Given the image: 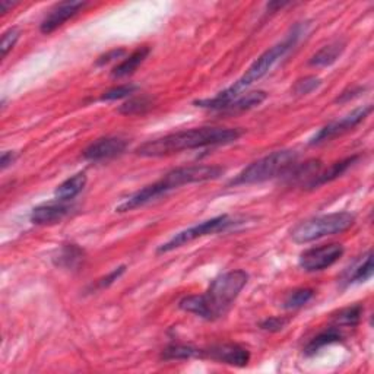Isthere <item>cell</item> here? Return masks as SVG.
<instances>
[{
    "instance_id": "2e32d148",
    "label": "cell",
    "mask_w": 374,
    "mask_h": 374,
    "mask_svg": "<svg viewBox=\"0 0 374 374\" xmlns=\"http://www.w3.org/2000/svg\"><path fill=\"white\" fill-rule=\"evenodd\" d=\"M84 259L85 252L82 250L78 244H65L54 257V263L58 267L75 271V269H78L82 263H84Z\"/></svg>"
},
{
    "instance_id": "6da1fadb",
    "label": "cell",
    "mask_w": 374,
    "mask_h": 374,
    "mask_svg": "<svg viewBox=\"0 0 374 374\" xmlns=\"http://www.w3.org/2000/svg\"><path fill=\"white\" fill-rule=\"evenodd\" d=\"M248 283L249 274L241 269L226 272L217 276L204 294L184 297L179 307L205 320L221 319L230 311Z\"/></svg>"
},
{
    "instance_id": "9a60e30c",
    "label": "cell",
    "mask_w": 374,
    "mask_h": 374,
    "mask_svg": "<svg viewBox=\"0 0 374 374\" xmlns=\"http://www.w3.org/2000/svg\"><path fill=\"white\" fill-rule=\"evenodd\" d=\"M149 53H151L149 47L146 45L139 47V49H136L132 54H129L122 63H119L111 70V78L122 79L132 75L139 67V65H142L145 62V58L149 56Z\"/></svg>"
},
{
    "instance_id": "4fadbf2b",
    "label": "cell",
    "mask_w": 374,
    "mask_h": 374,
    "mask_svg": "<svg viewBox=\"0 0 374 374\" xmlns=\"http://www.w3.org/2000/svg\"><path fill=\"white\" fill-rule=\"evenodd\" d=\"M72 208L66 205L65 202H52V204H44L40 206H35L31 212V222L37 226H52L60 222Z\"/></svg>"
},
{
    "instance_id": "d4e9b609",
    "label": "cell",
    "mask_w": 374,
    "mask_h": 374,
    "mask_svg": "<svg viewBox=\"0 0 374 374\" xmlns=\"http://www.w3.org/2000/svg\"><path fill=\"white\" fill-rule=\"evenodd\" d=\"M320 85H322L320 78L306 76V78H301L296 82L294 88H292V92H294L296 96H307V94L316 91Z\"/></svg>"
},
{
    "instance_id": "ac0fdd59",
    "label": "cell",
    "mask_w": 374,
    "mask_h": 374,
    "mask_svg": "<svg viewBox=\"0 0 374 374\" xmlns=\"http://www.w3.org/2000/svg\"><path fill=\"white\" fill-rule=\"evenodd\" d=\"M344 50H345L344 41H333L331 44H327L322 47V49L310 58V66H316V67L331 66L338 60L339 57H341Z\"/></svg>"
},
{
    "instance_id": "ba28073f",
    "label": "cell",
    "mask_w": 374,
    "mask_h": 374,
    "mask_svg": "<svg viewBox=\"0 0 374 374\" xmlns=\"http://www.w3.org/2000/svg\"><path fill=\"white\" fill-rule=\"evenodd\" d=\"M344 254L342 244L329 243L302 252L298 265L306 272H320L335 265Z\"/></svg>"
},
{
    "instance_id": "4316f807",
    "label": "cell",
    "mask_w": 374,
    "mask_h": 374,
    "mask_svg": "<svg viewBox=\"0 0 374 374\" xmlns=\"http://www.w3.org/2000/svg\"><path fill=\"white\" fill-rule=\"evenodd\" d=\"M21 37V30L19 28H10L2 35V43H0V52H2V58L8 56V53L14 49L16 41Z\"/></svg>"
},
{
    "instance_id": "44dd1931",
    "label": "cell",
    "mask_w": 374,
    "mask_h": 374,
    "mask_svg": "<svg viewBox=\"0 0 374 374\" xmlns=\"http://www.w3.org/2000/svg\"><path fill=\"white\" fill-rule=\"evenodd\" d=\"M373 272H374L373 253H371V250H368L364 256H362L361 262L353 267V272H349V275L345 279V283H346V285L366 283V280H368L373 276Z\"/></svg>"
},
{
    "instance_id": "d6986e66",
    "label": "cell",
    "mask_w": 374,
    "mask_h": 374,
    "mask_svg": "<svg viewBox=\"0 0 374 374\" xmlns=\"http://www.w3.org/2000/svg\"><path fill=\"white\" fill-rule=\"evenodd\" d=\"M358 157H349V158H345L342 161H338L335 164H332V166L327 168L326 171H320L318 174V177H316L310 186H309V189H316V187H319L322 184H326V183H331L333 182L335 179H338L339 175H342L351 166H353V164L357 161Z\"/></svg>"
},
{
    "instance_id": "ffe728a7",
    "label": "cell",
    "mask_w": 374,
    "mask_h": 374,
    "mask_svg": "<svg viewBox=\"0 0 374 374\" xmlns=\"http://www.w3.org/2000/svg\"><path fill=\"white\" fill-rule=\"evenodd\" d=\"M267 98V94L265 91H252L244 94L241 97H237L228 107L222 113H241L252 110L257 105H261Z\"/></svg>"
},
{
    "instance_id": "8fae6325",
    "label": "cell",
    "mask_w": 374,
    "mask_h": 374,
    "mask_svg": "<svg viewBox=\"0 0 374 374\" xmlns=\"http://www.w3.org/2000/svg\"><path fill=\"white\" fill-rule=\"evenodd\" d=\"M127 148V140L123 138L117 136H109V138H101L96 142H92L88 148L84 151V158L88 161H104L110 160L114 157L122 155Z\"/></svg>"
},
{
    "instance_id": "277c9868",
    "label": "cell",
    "mask_w": 374,
    "mask_h": 374,
    "mask_svg": "<svg viewBox=\"0 0 374 374\" xmlns=\"http://www.w3.org/2000/svg\"><path fill=\"white\" fill-rule=\"evenodd\" d=\"M224 174V168L219 166H189V167H179L164 177L149 186H145L144 189L129 196L127 199L116 208L117 212H129L136 208L144 206L155 199L167 195L168 192L179 189L184 184L192 183H204L209 180H215Z\"/></svg>"
},
{
    "instance_id": "5b68a950",
    "label": "cell",
    "mask_w": 374,
    "mask_h": 374,
    "mask_svg": "<svg viewBox=\"0 0 374 374\" xmlns=\"http://www.w3.org/2000/svg\"><path fill=\"white\" fill-rule=\"evenodd\" d=\"M297 157L298 155L296 151H275L272 154L252 162L250 166H248L241 173L237 174L236 179L230 182V186L263 183L266 180L278 177L280 174H287L296 166Z\"/></svg>"
},
{
    "instance_id": "603a6c76",
    "label": "cell",
    "mask_w": 374,
    "mask_h": 374,
    "mask_svg": "<svg viewBox=\"0 0 374 374\" xmlns=\"http://www.w3.org/2000/svg\"><path fill=\"white\" fill-rule=\"evenodd\" d=\"M154 107V100L148 96H140L133 97L124 104L120 105L119 113L124 116H138V114H145L149 109Z\"/></svg>"
},
{
    "instance_id": "1f68e13d",
    "label": "cell",
    "mask_w": 374,
    "mask_h": 374,
    "mask_svg": "<svg viewBox=\"0 0 374 374\" xmlns=\"http://www.w3.org/2000/svg\"><path fill=\"white\" fill-rule=\"evenodd\" d=\"M15 160H16L15 152L5 151L2 154V158H0V166H2V170H6Z\"/></svg>"
},
{
    "instance_id": "5bb4252c",
    "label": "cell",
    "mask_w": 374,
    "mask_h": 374,
    "mask_svg": "<svg viewBox=\"0 0 374 374\" xmlns=\"http://www.w3.org/2000/svg\"><path fill=\"white\" fill-rule=\"evenodd\" d=\"M342 339H344V333L341 331V327L331 326V327H327V329L322 331L320 333H318L311 339V341L306 345V348H304V354H306L307 357L314 355V354H318L319 351L323 349L324 346H329L332 344L341 342Z\"/></svg>"
},
{
    "instance_id": "8992f818",
    "label": "cell",
    "mask_w": 374,
    "mask_h": 374,
    "mask_svg": "<svg viewBox=\"0 0 374 374\" xmlns=\"http://www.w3.org/2000/svg\"><path fill=\"white\" fill-rule=\"evenodd\" d=\"M355 217L349 212H333L327 215L314 217L300 222L291 231V239L298 244H306L323 237L335 236L348 231L354 226Z\"/></svg>"
},
{
    "instance_id": "f1b7e54d",
    "label": "cell",
    "mask_w": 374,
    "mask_h": 374,
    "mask_svg": "<svg viewBox=\"0 0 374 374\" xmlns=\"http://www.w3.org/2000/svg\"><path fill=\"white\" fill-rule=\"evenodd\" d=\"M124 271H126V266L116 267L114 271H111L107 276H104V278H101V279L97 280V288L102 289V288L110 287L114 283V280H117V279H119L124 274Z\"/></svg>"
},
{
    "instance_id": "7a4b0ae2",
    "label": "cell",
    "mask_w": 374,
    "mask_h": 374,
    "mask_svg": "<svg viewBox=\"0 0 374 374\" xmlns=\"http://www.w3.org/2000/svg\"><path fill=\"white\" fill-rule=\"evenodd\" d=\"M243 135L240 129L228 127H197L170 133L162 138L148 140L136 149L139 157L157 158L179 154L182 151H189L196 148L228 145L236 142Z\"/></svg>"
},
{
    "instance_id": "3957f363",
    "label": "cell",
    "mask_w": 374,
    "mask_h": 374,
    "mask_svg": "<svg viewBox=\"0 0 374 374\" xmlns=\"http://www.w3.org/2000/svg\"><path fill=\"white\" fill-rule=\"evenodd\" d=\"M304 31H306V28H304V25H301V23H298V25H296L291 30V32L283 41L271 47V49L266 50L259 58H257V60L248 69V72H245L237 82H234V85L228 87L224 91H221L214 98L195 101L196 107L221 111V113L224 111L234 100L240 97V94L244 89H248L250 85L254 84V82L261 80L265 75H267L269 70H271L280 60V58H283L289 50L294 49V45L298 43Z\"/></svg>"
},
{
    "instance_id": "52a82bcc",
    "label": "cell",
    "mask_w": 374,
    "mask_h": 374,
    "mask_svg": "<svg viewBox=\"0 0 374 374\" xmlns=\"http://www.w3.org/2000/svg\"><path fill=\"white\" fill-rule=\"evenodd\" d=\"M236 224H239V219L234 218V217H230L227 214L215 217V218H210L208 221L201 222V224L193 226L190 228L177 232L167 243L161 244L158 248V250H157V253L161 254V253L173 252L175 249L182 248V245H184L187 243H192L193 240L202 239V237H206V236H212V234H218V232H222V231H227V230L232 228Z\"/></svg>"
},
{
    "instance_id": "7402d4cb",
    "label": "cell",
    "mask_w": 374,
    "mask_h": 374,
    "mask_svg": "<svg viewBox=\"0 0 374 374\" xmlns=\"http://www.w3.org/2000/svg\"><path fill=\"white\" fill-rule=\"evenodd\" d=\"M362 311H364V309H362L361 304H355V306H353V307H346V309L339 310L338 313H335L332 316L333 326L341 327V329L342 327L357 326L361 320Z\"/></svg>"
},
{
    "instance_id": "9c48e42d",
    "label": "cell",
    "mask_w": 374,
    "mask_h": 374,
    "mask_svg": "<svg viewBox=\"0 0 374 374\" xmlns=\"http://www.w3.org/2000/svg\"><path fill=\"white\" fill-rule=\"evenodd\" d=\"M195 358H206L234 367H245L250 353L239 344H215L208 348H195Z\"/></svg>"
},
{
    "instance_id": "cb8c5ba5",
    "label": "cell",
    "mask_w": 374,
    "mask_h": 374,
    "mask_svg": "<svg viewBox=\"0 0 374 374\" xmlns=\"http://www.w3.org/2000/svg\"><path fill=\"white\" fill-rule=\"evenodd\" d=\"M314 297V291L311 288H298L291 291L289 294L287 296L283 307L285 310H297L302 306H306V304Z\"/></svg>"
},
{
    "instance_id": "f546056e",
    "label": "cell",
    "mask_w": 374,
    "mask_h": 374,
    "mask_svg": "<svg viewBox=\"0 0 374 374\" xmlns=\"http://www.w3.org/2000/svg\"><path fill=\"white\" fill-rule=\"evenodd\" d=\"M124 53H126L124 49H116V50H111V52H109V53H105V54H102L101 57H98L97 66H104V65H107V63H110V62H114L116 58H120Z\"/></svg>"
},
{
    "instance_id": "30bf717a",
    "label": "cell",
    "mask_w": 374,
    "mask_h": 374,
    "mask_svg": "<svg viewBox=\"0 0 374 374\" xmlns=\"http://www.w3.org/2000/svg\"><path fill=\"white\" fill-rule=\"evenodd\" d=\"M371 111H373L371 105H364V107H360L353 113H349L348 116L342 117L341 120L329 123L323 129H320V131L314 135V138H311L310 145H319L322 142H326V140H331L333 138H338L349 131H353L354 127H357L361 122H364L367 119Z\"/></svg>"
},
{
    "instance_id": "d6a6232c",
    "label": "cell",
    "mask_w": 374,
    "mask_h": 374,
    "mask_svg": "<svg viewBox=\"0 0 374 374\" xmlns=\"http://www.w3.org/2000/svg\"><path fill=\"white\" fill-rule=\"evenodd\" d=\"M15 3H12V2H6V0H2V2H0V8H2V12L5 14V12H8L10 8H14Z\"/></svg>"
},
{
    "instance_id": "83f0119b",
    "label": "cell",
    "mask_w": 374,
    "mask_h": 374,
    "mask_svg": "<svg viewBox=\"0 0 374 374\" xmlns=\"http://www.w3.org/2000/svg\"><path fill=\"white\" fill-rule=\"evenodd\" d=\"M288 324V319L285 318H269L261 323V327L267 332H279Z\"/></svg>"
},
{
    "instance_id": "7c38bea8",
    "label": "cell",
    "mask_w": 374,
    "mask_h": 374,
    "mask_svg": "<svg viewBox=\"0 0 374 374\" xmlns=\"http://www.w3.org/2000/svg\"><path fill=\"white\" fill-rule=\"evenodd\" d=\"M87 5H88L87 2H80V0H72V2H62L56 5L49 12V15L43 19L40 31L43 34H52L58 27H62L66 21L78 15Z\"/></svg>"
},
{
    "instance_id": "4dcf8cb0",
    "label": "cell",
    "mask_w": 374,
    "mask_h": 374,
    "mask_svg": "<svg viewBox=\"0 0 374 374\" xmlns=\"http://www.w3.org/2000/svg\"><path fill=\"white\" fill-rule=\"evenodd\" d=\"M364 91H366V88H364V87L353 88V89H351V91H345V92H342L341 96H339V97H338L335 101H336V102H348L349 100H353V98L358 97L360 94H362V92H364Z\"/></svg>"
},
{
    "instance_id": "484cf974",
    "label": "cell",
    "mask_w": 374,
    "mask_h": 374,
    "mask_svg": "<svg viewBox=\"0 0 374 374\" xmlns=\"http://www.w3.org/2000/svg\"><path fill=\"white\" fill-rule=\"evenodd\" d=\"M136 89H138V87L133 85V84L119 85V87L109 89L107 92H104L100 100H101V101H116V100H122V98H126V97H131Z\"/></svg>"
},
{
    "instance_id": "e0dca14e",
    "label": "cell",
    "mask_w": 374,
    "mask_h": 374,
    "mask_svg": "<svg viewBox=\"0 0 374 374\" xmlns=\"http://www.w3.org/2000/svg\"><path fill=\"white\" fill-rule=\"evenodd\" d=\"M85 186H87V174L78 173L58 186L54 192V196L57 201L60 202L72 201L74 197H76L82 190H84Z\"/></svg>"
}]
</instances>
